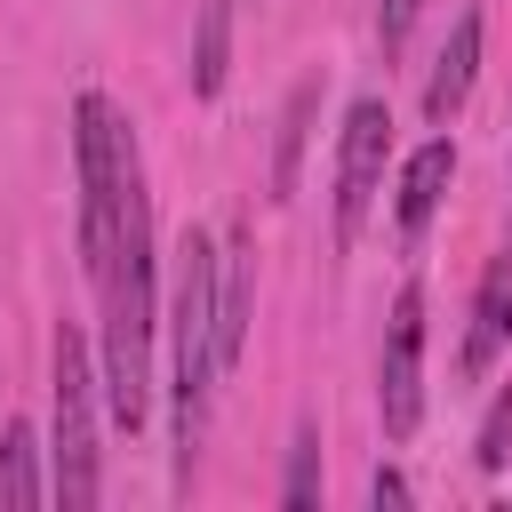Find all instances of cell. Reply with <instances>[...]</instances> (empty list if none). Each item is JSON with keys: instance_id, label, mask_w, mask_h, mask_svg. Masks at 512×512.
<instances>
[{"instance_id": "obj_16", "label": "cell", "mask_w": 512, "mask_h": 512, "mask_svg": "<svg viewBox=\"0 0 512 512\" xmlns=\"http://www.w3.org/2000/svg\"><path fill=\"white\" fill-rule=\"evenodd\" d=\"M368 496H376V512H384V504L400 512V504H408V480H400V472H376V488H368Z\"/></svg>"}, {"instance_id": "obj_11", "label": "cell", "mask_w": 512, "mask_h": 512, "mask_svg": "<svg viewBox=\"0 0 512 512\" xmlns=\"http://www.w3.org/2000/svg\"><path fill=\"white\" fill-rule=\"evenodd\" d=\"M312 104H320V88H312V80H296V96H288V120H280V160H272V200H288V192H296V160H304V120H312Z\"/></svg>"}, {"instance_id": "obj_4", "label": "cell", "mask_w": 512, "mask_h": 512, "mask_svg": "<svg viewBox=\"0 0 512 512\" xmlns=\"http://www.w3.org/2000/svg\"><path fill=\"white\" fill-rule=\"evenodd\" d=\"M56 504H96V376L80 328H56Z\"/></svg>"}, {"instance_id": "obj_13", "label": "cell", "mask_w": 512, "mask_h": 512, "mask_svg": "<svg viewBox=\"0 0 512 512\" xmlns=\"http://www.w3.org/2000/svg\"><path fill=\"white\" fill-rule=\"evenodd\" d=\"M288 512H312L320 504V432L312 424H296V448H288Z\"/></svg>"}, {"instance_id": "obj_6", "label": "cell", "mask_w": 512, "mask_h": 512, "mask_svg": "<svg viewBox=\"0 0 512 512\" xmlns=\"http://www.w3.org/2000/svg\"><path fill=\"white\" fill-rule=\"evenodd\" d=\"M384 152H392V112H384V96H360L344 112V144H336V240L360 232V216L384 184Z\"/></svg>"}, {"instance_id": "obj_1", "label": "cell", "mask_w": 512, "mask_h": 512, "mask_svg": "<svg viewBox=\"0 0 512 512\" xmlns=\"http://www.w3.org/2000/svg\"><path fill=\"white\" fill-rule=\"evenodd\" d=\"M96 296H104V400H112V424L144 432V416H152V192H144L136 152L120 168V240H112V264H104Z\"/></svg>"}, {"instance_id": "obj_3", "label": "cell", "mask_w": 512, "mask_h": 512, "mask_svg": "<svg viewBox=\"0 0 512 512\" xmlns=\"http://www.w3.org/2000/svg\"><path fill=\"white\" fill-rule=\"evenodd\" d=\"M136 136L128 120L112 112V96H80L72 104V168H80V264L88 280H104L112 264V240H120V168H128Z\"/></svg>"}, {"instance_id": "obj_9", "label": "cell", "mask_w": 512, "mask_h": 512, "mask_svg": "<svg viewBox=\"0 0 512 512\" xmlns=\"http://www.w3.org/2000/svg\"><path fill=\"white\" fill-rule=\"evenodd\" d=\"M448 176H456V144L448 136H432L408 168H400V200H392V216H400V232H424V216L440 208V192H448Z\"/></svg>"}, {"instance_id": "obj_2", "label": "cell", "mask_w": 512, "mask_h": 512, "mask_svg": "<svg viewBox=\"0 0 512 512\" xmlns=\"http://www.w3.org/2000/svg\"><path fill=\"white\" fill-rule=\"evenodd\" d=\"M168 328H176V488H184L208 432V392H216V248L200 232H184L176 248Z\"/></svg>"}, {"instance_id": "obj_10", "label": "cell", "mask_w": 512, "mask_h": 512, "mask_svg": "<svg viewBox=\"0 0 512 512\" xmlns=\"http://www.w3.org/2000/svg\"><path fill=\"white\" fill-rule=\"evenodd\" d=\"M224 64H232V0H200V24H192V96H216Z\"/></svg>"}, {"instance_id": "obj_5", "label": "cell", "mask_w": 512, "mask_h": 512, "mask_svg": "<svg viewBox=\"0 0 512 512\" xmlns=\"http://www.w3.org/2000/svg\"><path fill=\"white\" fill-rule=\"evenodd\" d=\"M376 416L392 440H408L424 416V288L392 296V328H384V360H376Z\"/></svg>"}, {"instance_id": "obj_7", "label": "cell", "mask_w": 512, "mask_h": 512, "mask_svg": "<svg viewBox=\"0 0 512 512\" xmlns=\"http://www.w3.org/2000/svg\"><path fill=\"white\" fill-rule=\"evenodd\" d=\"M472 72H480V8H464V16L448 24V48H440V64H432V80H424V120H432V128L456 120V104L472 96Z\"/></svg>"}, {"instance_id": "obj_8", "label": "cell", "mask_w": 512, "mask_h": 512, "mask_svg": "<svg viewBox=\"0 0 512 512\" xmlns=\"http://www.w3.org/2000/svg\"><path fill=\"white\" fill-rule=\"evenodd\" d=\"M512 336V248L480 272V296H472V336H464V376H488V360L504 352Z\"/></svg>"}, {"instance_id": "obj_14", "label": "cell", "mask_w": 512, "mask_h": 512, "mask_svg": "<svg viewBox=\"0 0 512 512\" xmlns=\"http://www.w3.org/2000/svg\"><path fill=\"white\" fill-rule=\"evenodd\" d=\"M504 456H512V384L488 400V416H480V440H472V464H480V472H504Z\"/></svg>"}, {"instance_id": "obj_15", "label": "cell", "mask_w": 512, "mask_h": 512, "mask_svg": "<svg viewBox=\"0 0 512 512\" xmlns=\"http://www.w3.org/2000/svg\"><path fill=\"white\" fill-rule=\"evenodd\" d=\"M416 8H424V0H384V8H376V40H384V56H392V48L408 40V24H416Z\"/></svg>"}, {"instance_id": "obj_12", "label": "cell", "mask_w": 512, "mask_h": 512, "mask_svg": "<svg viewBox=\"0 0 512 512\" xmlns=\"http://www.w3.org/2000/svg\"><path fill=\"white\" fill-rule=\"evenodd\" d=\"M32 456H40V448H32V424H8V432H0V504H16V512H24V504H40Z\"/></svg>"}]
</instances>
